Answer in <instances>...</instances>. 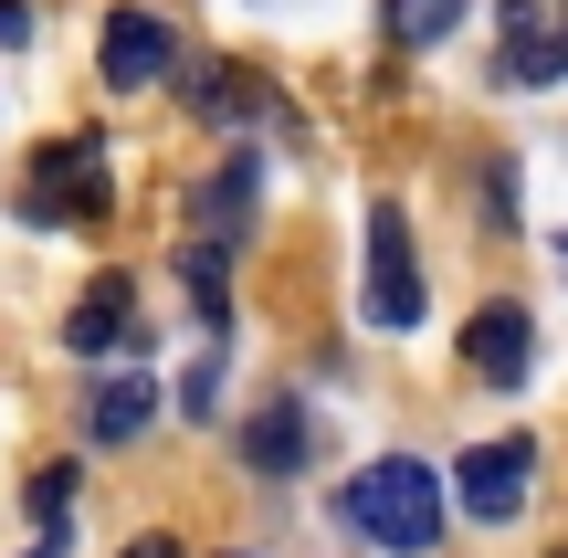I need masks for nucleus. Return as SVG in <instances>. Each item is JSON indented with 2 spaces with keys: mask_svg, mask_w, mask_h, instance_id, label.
Returning <instances> with one entry per match:
<instances>
[{
  "mask_svg": "<svg viewBox=\"0 0 568 558\" xmlns=\"http://www.w3.org/2000/svg\"><path fill=\"white\" fill-rule=\"evenodd\" d=\"M347 527H358L368 548H389V558H432V538H443V475L410 464V454L358 464V485H347Z\"/></svg>",
  "mask_w": 568,
  "mask_h": 558,
  "instance_id": "obj_1",
  "label": "nucleus"
},
{
  "mask_svg": "<svg viewBox=\"0 0 568 558\" xmlns=\"http://www.w3.org/2000/svg\"><path fill=\"white\" fill-rule=\"evenodd\" d=\"M105 180H116V148H105L95 126H74V138L32 148V169H21V222H42V232L95 222V211H105Z\"/></svg>",
  "mask_w": 568,
  "mask_h": 558,
  "instance_id": "obj_2",
  "label": "nucleus"
},
{
  "mask_svg": "<svg viewBox=\"0 0 568 558\" xmlns=\"http://www.w3.org/2000/svg\"><path fill=\"white\" fill-rule=\"evenodd\" d=\"M358 316L368 327H422V264H410V222L400 201H368V232H358Z\"/></svg>",
  "mask_w": 568,
  "mask_h": 558,
  "instance_id": "obj_3",
  "label": "nucleus"
},
{
  "mask_svg": "<svg viewBox=\"0 0 568 558\" xmlns=\"http://www.w3.org/2000/svg\"><path fill=\"white\" fill-rule=\"evenodd\" d=\"M95 74L116 84V95L169 84V74H180V32H169L159 11H105V32H95Z\"/></svg>",
  "mask_w": 568,
  "mask_h": 558,
  "instance_id": "obj_4",
  "label": "nucleus"
},
{
  "mask_svg": "<svg viewBox=\"0 0 568 558\" xmlns=\"http://www.w3.org/2000/svg\"><path fill=\"white\" fill-rule=\"evenodd\" d=\"M453 496H464V517L506 527L516 506L537 496V443H474V454H464V485H453Z\"/></svg>",
  "mask_w": 568,
  "mask_h": 558,
  "instance_id": "obj_5",
  "label": "nucleus"
},
{
  "mask_svg": "<svg viewBox=\"0 0 568 558\" xmlns=\"http://www.w3.org/2000/svg\"><path fill=\"white\" fill-rule=\"evenodd\" d=\"M464 358L495 379V390H527V379H537V327H527V306H516V295H495V306L464 327Z\"/></svg>",
  "mask_w": 568,
  "mask_h": 558,
  "instance_id": "obj_6",
  "label": "nucleus"
},
{
  "mask_svg": "<svg viewBox=\"0 0 568 558\" xmlns=\"http://www.w3.org/2000/svg\"><path fill=\"white\" fill-rule=\"evenodd\" d=\"M506 84H568V11L506 0Z\"/></svg>",
  "mask_w": 568,
  "mask_h": 558,
  "instance_id": "obj_7",
  "label": "nucleus"
},
{
  "mask_svg": "<svg viewBox=\"0 0 568 558\" xmlns=\"http://www.w3.org/2000/svg\"><path fill=\"white\" fill-rule=\"evenodd\" d=\"M253 201H264V159H253V148H232L222 169H211V190L190 211H201V232H190V243H211V253H232L253 232Z\"/></svg>",
  "mask_w": 568,
  "mask_h": 558,
  "instance_id": "obj_8",
  "label": "nucleus"
},
{
  "mask_svg": "<svg viewBox=\"0 0 568 558\" xmlns=\"http://www.w3.org/2000/svg\"><path fill=\"white\" fill-rule=\"evenodd\" d=\"M63 348H84V358H105V348H138V295H126V274L84 285V306L63 316Z\"/></svg>",
  "mask_w": 568,
  "mask_h": 558,
  "instance_id": "obj_9",
  "label": "nucleus"
},
{
  "mask_svg": "<svg viewBox=\"0 0 568 558\" xmlns=\"http://www.w3.org/2000/svg\"><path fill=\"white\" fill-rule=\"evenodd\" d=\"M148 412H159V390H148L138 369H105L95 390H84V433H95V443H138Z\"/></svg>",
  "mask_w": 568,
  "mask_h": 558,
  "instance_id": "obj_10",
  "label": "nucleus"
},
{
  "mask_svg": "<svg viewBox=\"0 0 568 558\" xmlns=\"http://www.w3.org/2000/svg\"><path fill=\"white\" fill-rule=\"evenodd\" d=\"M180 95L201 105L211 126H243V116H264V84H243L232 63H180Z\"/></svg>",
  "mask_w": 568,
  "mask_h": 558,
  "instance_id": "obj_11",
  "label": "nucleus"
},
{
  "mask_svg": "<svg viewBox=\"0 0 568 558\" xmlns=\"http://www.w3.org/2000/svg\"><path fill=\"white\" fill-rule=\"evenodd\" d=\"M243 464H253V475H295V464H305V412H295V400H264V412H253Z\"/></svg>",
  "mask_w": 568,
  "mask_h": 558,
  "instance_id": "obj_12",
  "label": "nucleus"
},
{
  "mask_svg": "<svg viewBox=\"0 0 568 558\" xmlns=\"http://www.w3.org/2000/svg\"><path fill=\"white\" fill-rule=\"evenodd\" d=\"M379 21H389V42H400V53H432V42L464 32V0H379Z\"/></svg>",
  "mask_w": 568,
  "mask_h": 558,
  "instance_id": "obj_13",
  "label": "nucleus"
},
{
  "mask_svg": "<svg viewBox=\"0 0 568 558\" xmlns=\"http://www.w3.org/2000/svg\"><path fill=\"white\" fill-rule=\"evenodd\" d=\"M180 412H190V422H211V412H222V348H201V358H190V379H180Z\"/></svg>",
  "mask_w": 568,
  "mask_h": 558,
  "instance_id": "obj_14",
  "label": "nucleus"
},
{
  "mask_svg": "<svg viewBox=\"0 0 568 558\" xmlns=\"http://www.w3.org/2000/svg\"><path fill=\"white\" fill-rule=\"evenodd\" d=\"M485 222L516 232V169H485Z\"/></svg>",
  "mask_w": 568,
  "mask_h": 558,
  "instance_id": "obj_15",
  "label": "nucleus"
},
{
  "mask_svg": "<svg viewBox=\"0 0 568 558\" xmlns=\"http://www.w3.org/2000/svg\"><path fill=\"white\" fill-rule=\"evenodd\" d=\"M0 42H32V0H0Z\"/></svg>",
  "mask_w": 568,
  "mask_h": 558,
  "instance_id": "obj_16",
  "label": "nucleus"
},
{
  "mask_svg": "<svg viewBox=\"0 0 568 558\" xmlns=\"http://www.w3.org/2000/svg\"><path fill=\"white\" fill-rule=\"evenodd\" d=\"M126 558H180V538H138V548H126Z\"/></svg>",
  "mask_w": 568,
  "mask_h": 558,
  "instance_id": "obj_17",
  "label": "nucleus"
},
{
  "mask_svg": "<svg viewBox=\"0 0 568 558\" xmlns=\"http://www.w3.org/2000/svg\"><path fill=\"white\" fill-rule=\"evenodd\" d=\"M32 558H63V538H42V548H32Z\"/></svg>",
  "mask_w": 568,
  "mask_h": 558,
  "instance_id": "obj_18",
  "label": "nucleus"
},
{
  "mask_svg": "<svg viewBox=\"0 0 568 558\" xmlns=\"http://www.w3.org/2000/svg\"><path fill=\"white\" fill-rule=\"evenodd\" d=\"M558 274H568V232H558Z\"/></svg>",
  "mask_w": 568,
  "mask_h": 558,
  "instance_id": "obj_19",
  "label": "nucleus"
}]
</instances>
